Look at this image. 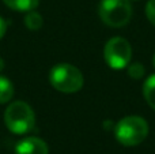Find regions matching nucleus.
I'll return each instance as SVG.
<instances>
[{
    "mask_svg": "<svg viewBox=\"0 0 155 154\" xmlns=\"http://www.w3.org/2000/svg\"><path fill=\"white\" fill-rule=\"evenodd\" d=\"M4 123L8 130L16 135L27 134L35 126L34 111L25 101H14L4 112Z\"/></svg>",
    "mask_w": 155,
    "mask_h": 154,
    "instance_id": "1",
    "label": "nucleus"
},
{
    "mask_svg": "<svg viewBox=\"0 0 155 154\" xmlns=\"http://www.w3.org/2000/svg\"><path fill=\"white\" fill-rule=\"evenodd\" d=\"M116 139L123 146H137L148 135V124L140 116H127L114 127Z\"/></svg>",
    "mask_w": 155,
    "mask_h": 154,
    "instance_id": "2",
    "label": "nucleus"
},
{
    "mask_svg": "<svg viewBox=\"0 0 155 154\" xmlns=\"http://www.w3.org/2000/svg\"><path fill=\"white\" fill-rule=\"evenodd\" d=\"M51 85L61 93H76L83 87V75L72 64L61 63L54 65L49 74Z\"/></svg>",
    "mask_w": 155,
    "mask_h": 154,
    "instance_id": "3",
    "label": "nucleus"
},
{
    "mask_svg": "<svg viewBox=\"0 0 155 154\" xmlns=\"http://www.w3.org/2000/svg\"><path fill=\"white\" fill-rule=\"evenodd\" d=\"M98 14L105 25L110 27H123L132 18L131 0H102Z\"/></svg>",
    "mask_w": 155,
    "mask_h": 154,
    "instance_id": "4",
    "label": "nucleus"
},
{
    "mask_svg": "<svg viewBox=\"0 0 155 154\" xmlns=\"http://www.w3.org/2000/svg\"><path fill=\"white\" fill-rule=\"evenodd\" d=\"M106 64L113 70H123L128 67L132 59L131 44L123 37H113L106 42L104 49Z\"/></svg>",
    "mask_w": 155,
    "mask_h": 154,
    "instance_id": "5",
    "label": "nucleus"
},
{
    "mask_svg": "<svg viewBox=\"0 0 155 154\" xmlns=\"http://www.w3.org/2000/svg\"><path fill=\"white\" fill-rule=\"evenodd\" d=\"M15 154H49V149L46 142L41 138L29 136L16 143Z\"/></svg>",
    "mask_w": 155,
    "mask_h": 154,
    "instance_id": "6",
    "label": "nucleus"
},
{
    "mask_svg": "<svg viewBox=\"0 0 155 154\" xmlns=\"http://www.w3.org/2000/svg\"><path fill=\"white\" fill-rule=\"evenodd\" d=\"M8 8L19 12H27V11L35 10L40 0H3Z\"/></svg>",
    "mask_w": 155,
    "mask_h": 154,
    "instance_id": "7",
    "label": "nucleus"
},
{
    "mask_svg": "<svg viewBox=\"0 0 155 154\" xmlns=\"http://www.w3.org/2000/svg\"><path fill=\"white\" fill-rule=\"evenodd\" d=\"M143 95H144L147 104L153 109H155V74L150 75L144 81L143 85Z\"/></svg>",
    "mask_w": 155,
    "mask_h": 154,
    "instance_id": "8",
    "label": "nucleus"
},
{
    "mask_svg": "<svg viewBox=\"0 0 155 154\" xmlns=\"http://www.w3.org/2000/svg\"><path fill=\"white\" fill-rule=\"evenodd\" d=\"M14 97V85L5 76L0 75V104H7Z\"/></svg>",
    "mask_w": 155,
    "mask_h": 154,
    "instance_id": "9",
    "label": "nucleus"
},
{
    "mask_svg": "<svg viewBox=\"0 0 155 154\" xmlns=\"http://www.w3.org/2000/svg\"><path fill=\"white\" fill-rule=\"evenodd\" d=\"M25 25H26L27 29L30 30H38L42 27L44 25V19L42 15L40 12H37L35 10L27 11L26 15H25Z\"/></svg>",
    "mask_w": 155,
    "mask_h": 154,
    "instance_id": "10",
    "label": "nucleus"
},
{
    "mask_svg": "<svg viewBox=\"0 0 155 154\" xmlns=\"http://www.w3.org/2000/svg\"><path fill=\"white\" fill-rule=\"evenodd\" d=\"M144 67L140 63H129L128 64V75L134 79H140L144 75Z\"/></svg>",
    "mask_w": 155,
    "mask_h": 154,
    "instance_id": "11",
    "label": "nucleus"
},
{
    "mask_svg": "<svg viewBox=\"0 0 155 154\" xmlns=\"http://www.w3.org/2000/svg\"><path fill=\"white\" fill-rule=\"evenodd\" d=\"M146 15L147 19L155 26V0H148L146 4Z\"/></svg>",
    "mask_w": 155,
    "mask_h": 154,
    "instance_id": "12",
    "label": "nucleus"
},
{
    "mask_svg": "<svg viewBox=\"0 0 155 154\" xmlns=\"http://www.w3.org/2000/svg\"><path fill=\"white\" fill-rule=\"evenodd\" d=\"M5 30H7V23H5V21L0 16V40H2L3 35L5 34Z\"/></svg>",
    "mask_w": 155,
    "mask_h": 154,
    "instance_id": "13",
    "label": "nucleus"
},
{
    "mask_svg": "<svg viewBox=\"0 0 155 154\" xmlns=\"http://www.w3.org/2000/svg\"><path fill=\"white\" fill-rule=\"evenodd\" d=\"M3 68H4V60H3L2 57H0V71H2Z\"/></svg>",
    "mask_w": 155,
    "mask_h": 154,
    "instance_id": "14",
    "label": "nucleus"
},
{
    "mask_svg": "<svg viewBox=\"0 0 155 154\" xmlns=\"http://www.w3.org/2000/svg\"><path fill=\"white\" fill-rule=\"evenodd\" d=\"M153 64H154V67H155V53H154V57H153Z\"/></svg>",
    "mask_w": 155,
    "mask_h": 154,
    "instance_id": "15",
    "label": "nucleus"
},
{
    "mask_svg": "<svg viewBox=\"0 0 155 154\" xmlns=\"http://www.w3.org/2000/svg\"><path fill=\"white\" fill-rule=\"evenodd\" d=\"M131 2H136V0H131Z\"/></svg>",
    "mask_w": 155,
    "mask_h": 154,
    "instance_id": "16",
    "label": "nucleus"
}]
</instances>
